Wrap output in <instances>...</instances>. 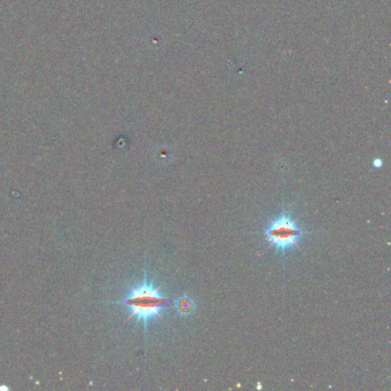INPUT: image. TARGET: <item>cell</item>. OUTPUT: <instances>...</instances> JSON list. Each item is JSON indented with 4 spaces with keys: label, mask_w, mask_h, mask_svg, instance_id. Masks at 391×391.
<instances>
[{
    "label": "cell",
    "mask_w": 391,
    "mask_h": 391,
    "mask_svg": "<svg viewBox=\"0 0 391 391\" xmlns=\"http://www.w3.org/2000/svg\"><path fill=\"white\" fill-rule=\"evenodd\" d=\"M115 304L125 306L129 311V319H137L143 323L145 329L151 320L162 319V312L167 306L173 305V302L163 295L160 288L149 282L145 273L144 280L136 286H132L125 297Z\"/></svg>",
    "instance_id": "6da1fadb"
},
{
    "label": "cell",
    "mask_w": 391,
    "mask_h": 391,
    "mask_svg": "<svg viewBox=\"0 0 391 391\" xmlns=\"http://www.w3.org/2000/svg\"><path fill=\"white\" fill-rule=\"evenodd\" d=\"M265 240L271 247L275 248L282 255H286L289 249H299L298 242L305 235V232L297 225L287 212H284L269 221L264 232Z\"/></svg>",
    "instance_id": "7a4b0ae2"
},
{
    "label": "cell",
    "mask_w": 391,
    "mask_h": 391,
    "mask_svg": "<svg viewBox=\"0 0 391 391\" xmlns=\"http://www.w3.org/2000/svg\"><path fill=\"white\" fill-rule=\"evenodd\" d=\"M173 306L181 316H190L194 312L195 303L190 296L184 295L173 302Z\"/></svg>",
    "instance_id": "3957f363"
},
{
    "label": "cell",
    "mask_w": 391,
    "mask_h": 391,
    "mask_svg": "<svg viewBox=\"0 0 391 391\" xmlns=\"http://www.w3.org/2000/svg\"><path fill=\"white\" fill-rule=\"evenodd\" d=\"M373 165L375 168H380V167H382V162H381L380 160H376L375 162H373Z\"/></svg>",
    "instance_id": "277c9868"
}]
</instances>
